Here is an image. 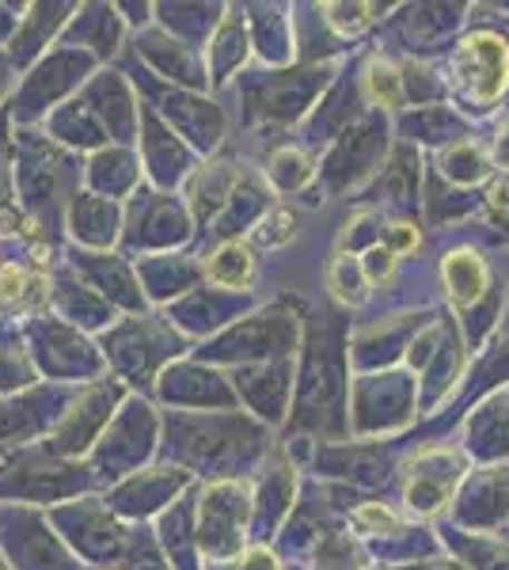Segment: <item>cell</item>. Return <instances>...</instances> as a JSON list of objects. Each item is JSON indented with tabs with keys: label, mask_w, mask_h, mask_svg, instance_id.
Returning <instances> with one entry per match:
<instances>
[{
	"label": "cell",
	"mask_w": 509,
	"mask_h": 570,
	"mask_svg": "<svg viewBox=\"0 0 509 570\" xmlns=\"http://www.w3.org/2000/svg\"><path fill=\"white\" fill-rule=\"evenodd\" d=\"M35 289H42V282L39 278H27L23 271H16V266H4L0 271V297H8V301H27Z\"/></svg>",
	"instance_id": "7a4b0ae2"
},
{
	"label": "cell",
	"mask_w": 509,
	"mask_h": 570,
	"mask_svg": "<svg viewBox=\"0 0 509 570\" xmlns=\"http://www.w3.org/2000/svg\"><path fill=\"white\" fill-rule=\"evenodd\" d=\"M209 278H213V282H221V285H228V289H236V285H247V282L255 278L252 255H247L239 244L221 247V252L209 259Z\"/></svg>",
	"instance_id": "6da1fadb"
}]
</instances>
